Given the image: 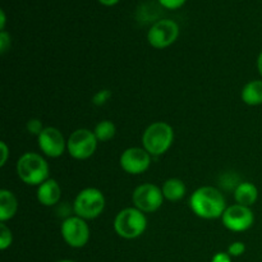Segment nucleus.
Returning <instances> with one entry per match:
<instances>
[{
	"instance_id": "22",
	"label": "nucleus",
	"mask_w": 262,
	"mask_h": 262,
	"mask_svg": "<svg viewBox=\"0 0 262 262\" xmlns=\"http://www.w3.org/2000/svg\"><path fill=\"white\" fill-rule=\"evenodd\" d=\"M245 252H246V245L243 242H239V241L233 242L232 245L228 247V251H227V253L230 256V257H239V256H242Z\"/></svg>"
},
{
	"instance_id": "20",
	"label": "nucleus",
	"mask_w": 262,
	"mask_h": 262,
	"mask_svg": "<svg viewBox=\"0 0 262 262\" xmlns=\"http://www.w3.org/2000/svg\"><path fill=\"white\" fill-rule=\"evenodd\" d=\"M43 128L45 127L42 125V122H41L40 119H36V118L30 119L27 122V124H26V129H27V132L30 133V135L36 136V137H38V135L42 132Z\"/></svg>"
},
{
	"instance_id": "17",
	"label": "nucleus",
	"mask_w": 262,
	"mask_h": 262,
	"mask_svg": "<svg viewBox=\"0 0 262 262\" xmlns=\"http://www.w3.org/2000/svg\"><path fill=\"white\" fill-rule=\"evenodd\" d=\"M161 192H163V196L166 201L177 202L181 201L186 196L187 187L182 179L170 178L164 182L163 187H161Z\"/></svg>"
},
{
	"instance_id": "9",
	"label": "nucleus",
	"mask_w": 262,
	"mask_h": 262,
	"mask_svg": "<svg viewBox=\"0 0 262 262\" xmlns=\"http://www.w3.org/2000/svg\"><path fill=\"white\" fill-rule=\"evenodd\" d=\"M179 36V26L173 19H160L154 23L147 32V41L152 48L166 49L173 45Z\"/></svg>"
},
{
	"instance_id": "21",
	"label": "nucleus",
	"mask_w": 262,
	"mask_h": 262,
	"mask_svg": "<svg viewBox=\"0 0 262 262\" xmlns=\"http://www.w3.org/2000/svg\"><path fill=\"white\" fill-rule=\"evenodd\" d=\"M110 97H112V92H110V90H100L97 94H95L94 99H92V102H94V105H96V106H102V105L106 104L107 101L110 100Z\"/></svg>"
},
{
	"instance_id": "14",
	"label": "nucleus",
	"mask_w": 262,
	"mask_h": 262,
	"mask_svg": "<svg viewBox=\"0 0 262 262\" xmlns=\"http://www.w3.org/2000/svg\"><path fill=\"white\" fill-rule=\"evenodd\" d=\"M258 199V189L251 182H241L234 188V200L238 205L251 207Z\"/></svg>"
},
{
	"instance_id": "25",
	"label": "nucleus",
	"mask_w": 262,
	"mask_h": 262,
	"mask_svg": "<svg viewBox=\"0 0 262 262\" xmlns=\"http://www.w3.org/2000/svg\"><path fill=\"white\" fill-rule=\"evenodd\" d=\"M0 148H2V161H0V166L3 168L7 164L8 158H9V147H8L4 141H2L0 142Z\"/></svg>"
},
{
	"instance_id": "15",
	"label": "nucleus",
	"mask_w": 262,
	"mask_h": 262,
	"mask_svg": "<svg viewBox=\"0 0 262 262\" xmlns=\"http://www.w3.org/2000/svg\"><path fill=\"white\" fill-rule=\"evenodd\" d=\"M18 211V200L9 189H0V222L13 219Z\"/></svg>"
},
{
	"instance_id": "8",
	"label": "nucleus",
	"mask_w": 262,
	"mask_h": 262,
	"mask_svg": "<svg viewBox=\"0 0 262 262\" xmlns=\"http://www.w3.org/2000/svg\"><path fill=\"white\" fill-rule=\"evenodd\" d=\"M61 237L64 242L72 248H82L90 241V227L87 222L82 217L73 215L68 216L60 227Z\"/></svg>"
},
{
	"instance_id": "3",
	"label": "nucleus",
	"mask_w": 262,
	"mask_h": 262,
	"mask_svg": "<svg viewBox=\"0 0 262 262\" xmlns=\"http://www.w3.org/2000/svg\"><path fill=\"white\" fill-rule=\"evenodd\" d=\"M174 142V129L166 122H154L142 135V147L151 156H161Z\"/></svg>"
},
{
	"instance_id": "26",
	"label": "nucleus",
	"mask_w": 262,
	"mask_h": 262,
	"mask_svg": "<svg viewBox=\"0 0 262 262\" xmlns=\"http://www.w3.org/2000/svg\"><path fill=\"white\" fill-rule=\"evenodd\" d=\"M211 262H232V257L227 252H217L211 258Z\"/></svg>"
},
{
	"instance_id": "4",
	"label": "nucleus",
	"mask_w": 262,
	"mask_h": 262,
	"mask_svg": "<svg viewBox=\"0 0 262 262\" xmlns=\"http://www.w3.org/2000/svg\"><path fill=\"white\" fill-rule=\"evenodd\" d=\"M147 217L138 209L125 207L120 210L114 219V230L123 239H136L146 232Z\"/></svg>"
},
{
	"instance_id": "27",
	"label": "nucleus",
	"mask_w": 262,
	"mask_h": 262,
	"mask_svg": "<svg viewBox=\"0 0 262 262\" xmlns=\"http://www.w3.org/2000/svg\"><path fill=\"white\" fill-rule=\"evenodd\" d=\"M5 22H7L5 12L4 10H0V31H5Z\"/></svg>"
},
{
	"instance_id": "19",
	"label": "nucleus",
	"mask_w": 262,
	"mask_h": 262,
	"mask_svg": "<svg viewBox=\"0 0 262 262\" xmlns=\"http://www.w3.org/2000/svg\"><path fill=\"white\" fill-rule=\"evenodd\" d=\"M13 243V233L10 228L7 227L5 223L0 224V250L5 251L12 246Z\"/></svg>"
},
{
	"instance_id": "2",
	"label": "nucleus",
	"mask_w": 262,
	"mask_h": 262,
	"mask_svg": "<svg viewBox=\"0 0 262 262\" xmlns=\"http://www.w3.org/2000/svg\"><path fill=\"white\" fill-rule=\"evenodd\" d=\"M17 176L27 186L38 187L49 179L48 161L37 152H25L17 161L15 165Z\"/></svg>"
},
{
	"instance_id": "30",
	"label": "nucleus",
	"mask_w": 262,
	"mask_h": 262,
	"mask_svg": "<svg viewBox=\"0 0 262 262\" xmlns=\"http://www.w3.org/2000/svg\"><path fill=\"white\" fill-rule=\"evenodd\" d=\"M56 262H76V261H72V260H60V261H56Z\"/></svg>"
},
{
	"instance_id": "23",
	"label": "nucleus",
	"mask_w": 262,
	"mask_h": 262,
	"mask_svg": "<svg viewBox=\"0 0 262 262\" xmlns=\"http://www.w3.org/2000/svg\"><path fill=\"white\" fill-rule=\"evenodd\" d=\"M12 45V37L7 31H0V53L5 54Z\"/></svg>"
},
{
	"instance_id": "12",
	"label": "nucleus",
	"mask_w": 262,
	"mask_h": 262,
	"mask_svg": "<svg viewBox=\"0 0 262 262\" xmlns=\"http://www.w3.org/2000/svg\"><path fill=\"white\" fill-rule=\"evenodd\" d=\"M38 148L45 156L51 159L60 158L67 150V140L60 129L55 127H45L37 137Z\"/></svg>"
},
{
	"instance_id": "16",
	"label": "nucleus",
	"mask_w": 262,
	"mask_h": 262,
	"mask_svg": "<svg viewBox=\"0 0 262 262\" xmlns=\"http://www.w3.org/2000/svg\"><path fill=\"white\" fill-rule=\"evenodd\" d=\"M241 99L248 106L262 104V79H253L246 83L241 91Z\"/></svg>"
},
{
	"instance_id": "24",
	"label": "nucleus",
	"mask_w": 262,
	"mask_h": 262,
	"mask_svg": "<svg viewBox=\"0 0 262 262\" xmlns=\"http://www.w3.org/2000/svg\"><path fill=\"white\" fill-rule=\"evenodd\" d=\"M186 2L187 0H159V3L169 10L179 9V8L186 4Z\"/></svg>"
},
{
	"instance_id": "6",
	"label": "nucleus",
	"mask_w": 262,
	"mask_h": 262,
	"mask_svg": "<svg viewBox=\"0 0 262 262\" xmlns=\"http://www.w3.org/2000/svg\"><path fill=\"white\" fill-rule=\"evenodd\" d=\"M97 143L99 141L94 130L79 128L72 132L67 140V151L76 160H87L95 154Z\"/></svg>"
},
{
	"instance_id": "29",
	"label": "nucleus",
	"mask_w": 262,
	"mask_h": 262,
	"mask_svg": "<svg viewBox=\"0 0 262 262\" xmlns=\"http://www.w3.org/2000/svg\"><path fill=\"white\" fill-rule=\"evenodd\" d=\"M257 69H258V73H260L261 78H262V51L258 54V58H257Z\"/></svg>"
},
{
	"instance_id": "28",
	"label": "nucleus",
	"mask_w": 262,
	"mask_h": 262,
	"mask_svg": "<svg viewBox=\"0 0 262 262\" xmlns=\"http://www.w3.org/2000/svg\"><path fill=\"white\" fill-rule=\"evenodd\" d=\"M120 0H99L100 4L105 5V7H113V5L118 4Z\"/></svg>"
},
{
	"instance_id": "10",
	"label": "nucleus",
	"mask_w": 262,
	"mask_h": 262,
	"mask_svg": "<svg viewBox=\"0 0 262 262\" xmlns=\"http://www.w3.org/2000/svg\"><path fill=\"white\" fill-rule=\"evenodd\" d=\"M222 223L230 232L242 233L252 227L255 223V215L251 207L235 204L227 207L222 216Z\"/></svg>"
},
{
	"instance_id": "18",
	"label": "nucleus",
	"mask_w": 262,
	"mask_h": 262,
	"mask_svg": "<svg viewBox=\"0 0 262 262\" xmlns=\"http://www.w3.org/2000/svg\"><path fill=\"white\" fill-rule=\"evenodd\" d=\"M94 133L99 142H107L114 138L115 133H117V127L112 120H101L96 124Z\"/></svg>"
},
{
	"instance_id": "5",
	"label": "nucleus",
	"mask_w": 262,
	"mask_h": 262,
	"mask_svg": "<svg viewBox=\"0 0 262 262\" xmlns=\"http://www.w3.org/2000/svg\"><path fill=\"white\" fill-rule=\"evenodd\" d=\"M106 200L104 193L97 188H84L76 196L73 202V212L77 216L87 220H94L104 212Z\"/></svg>"
},
{
	"instance_id": "11",
	"label": "nucleus",
	"mask_w": 262,
	"mask_h": 262,
	"mask_svg": "<svg viewBox=\"0 0 262 262\" xmlns=\"http://www.w3.org/2000/svg\"><path fill=\"white\" fill-rule=\"evenodd\" d=\"M152 156L143 147H129L119 158L120 168L130 176H138L148 170Z\"/></svg>"
},
{
	"instance_id": "13",
	"label": "nucleus",
	"mask_w": 262,
	"mask_h": 262,
	"mask_svg": "<svg viewBox=\"0 0 262 262\" xmlns=\"http://www.w3.org/2000/svg\"><path fill=\"white\" fill-rule=\"evenodd\" d=\"M36 197H37L38 204L42 205V206H55L61 199V187L59 186L55 179L49 178L48 181H45L37 187Z\"/></svg>"
},
{
	"instance_id": "7",
	"label": "nucleus",
	"mask_w": 262,
	"mask_h": 262,
	"mask_svg": "<svg viewBox=\"0 0 262 262\" xmlns=\"http://www.w3.org/2000/svg\"><path fill=\"white\" fill-rule=\"evenodd\" d=\"M163 192L160 187L152 183H143L138 186L132 193L133 206L142 211L143 214L155 212L163 206Z\"/></svg>"
},
{
	"instance_id": "1",
	"label": "nucleus",
	"mask_w": 262,
	"mask_h": 262,
	"mask_svg": "<svg viewBox=\"0 0 262 262\" xmlns=\"http://www.w3.org/2000/svg\"><path fill=\"white\" fill-rule=\"evenodd\" d=\"M188 204L192 212L205 220L222 219L228 207L224 194L211 186L197 188L189 197Z\"/></svg>"
}]
</instances>
